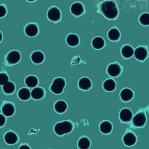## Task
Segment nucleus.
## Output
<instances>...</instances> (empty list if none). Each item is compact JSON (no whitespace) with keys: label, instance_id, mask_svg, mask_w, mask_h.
<instances>
[{"label":"nucleus","instance_id":"7c9ffc66","mask_svg":"<svg viewBox=\"0 0 149 149\" xmlns=\"http://www.w3.org/2000/svg\"><path fill=\"white\" fill-rule=\"evenodd\" d=\"M9 78L7 74L5 73H1L0 74V85L3 86L9 81Z\"/></svg>","mask_w":149,"mask_h":149},{"label":"nucleus","instance_id":"9d476101","mask_svg":"<svg viewBox=\"0 0 149 149\" xmlns=\"http://www.w3.org/2000/svg\"><path fill=\"white\" fill-rule=\"evenodd\" d=\"M123 140L125 146L130 147L135 144L137 138L134 133L129 132L124 136Z\"/></svg>","mask_w":149,"mask_h":149},{"label":"nucleus","instance_id":"f8f14e48","mask_svg":"<svg viewBox=\"0 0 149 149\" xmlns=\"http://www.w3.org/2000/svg\"><path fill=\"white\" fill-rule=\"evenodd\" d=\"M133 114L131 110L128 108H125L121 110L119 113V118L123 122H129L132 120Z\"/></svg>","mask_w":149,"mask_h":149},{"label":"nucleus","instance_id":"1a4fd4ad","mask_svg":"<svg viewBox=\"0 0 149 149\" xmlns=\"http://www.w3.org/2000/svg\"><path fill=\"white\" fill-rule=\"evenodd\" d=\"M5 141L7 144L13 145L16 144L18 141V137L16 133L13 131H8L4 136Z\"/></svg>","mask_w":149,"mask_h":149},{"label":"nucleus","instance_id":"aec40b11","mask_svg":"<svg viewBox=\"0 0 149 149\" xmlns=\"http://www.w3.org/2000/svg\"><path fill=\"white\" fill-rule=\"evenodd\" d=\"M25 82L28 87L33 88L38 85V79L35 76L30 75L26 77L25 80Z\"/></svg>","mask_w":149,"mask_h":149},{"label":"nucleus","instance_id":"f3484780","mask_svg":"<svg viewBox=\"0 0 149 149\" xmlns=\"http://www.w3.org/2000/svg\"><path fill=\"white\" fill-rule=\"evenodd\" d=\"M31 60L32 61L36 64H41L44 61L45 56L44 54L40 51L34 52L31 54Z\"/></svg>","mask_w":149,"mask_h":149},{"label":"nucleus","instance_id":"f704fd0d","mask_svg":"<svg viewBox=\"0 0 149 149\" xmlns=\"http://www.w3.org/2000/svg\"><path fill=\"white\" fill-rule=\"evenodd\" d=\"M26 1H29V2H33L36 1V0H26Z\"/></svg>","mask_w":149,"mask_h":149},{"label":"nucleus","instance_id":"4be33fe9","mask_svg":"<svg viewBox=\"0 0 149 149\" xmlns=\"http://www.w3.org/2000/svg\"><path fill=\"white\" fill-rule=\"evenodd\" d=\"M113 126L112 124L107 121H103L100 125V130L102 134H108L111 132Z\"/></svg>","mask_w":149,"mask_h":149},{"label":"nucleus","instance_id":"473e14b6","mask_svg":"<svg viewBox=\"0 0 149 149\" xmlns=\"http://www.w3.org/2000/svg\"><path fill=\"white\" fill-rule=\"evenodd\" d=\"M6 119L4 115L0 114V127H2L5 125L6 123Z\"/></svg>","mask_w":149,"mask_h":149},{"label":"nucleus","instance_id":"bb28decb","mask_svg":"<svg viewBox=\"0 0 149 149\" xmlns=\"http://www.w3.org/2000/svg\"><path fill=\"white\" fill-rule=\"evenodd\" d=\"M120 36L119 31L116 28H112L110 29L108 33V37L111 41H118L119 39Z\"/></svg>","mask_w":149,"mask_h":149},{"label":"nucleus","instance_id":"ddd939ff","mask_svg":"<svg viewBox=\"0 0 149 149\" xmlns=\"http://www.w3.org/2000/svg\"><path fill=\"white\" fill-rule=\"evenodd\" d=\"M38 26L35 24H29L26 26L25 32L26 35L30 37H34L36 36L38 33Z\"/></svg>","mask_w":149,"mask_h":149},{"label":"nucleus","instance_id":"2f4dec72","mask_svg":"<svg viewBox=\"0 0 149 149\" xmlns=\"http://www.w3.org/2000/svg\"><path fill=\"white\" fill-rule=\"evenodd\" d=\"M7 13V10L6 8L3 5L0 6V18L4 17Z\"/></svg>","mask_w":149,"mask_h":149},{"label":"nucleus","instance_id":"2eb2a0df","mask_svg":"<svg viewBox=\"0 0 149 149\" xmlns=\"http://www.w3.org/2000/svg\"><path fill=\"white\" fill-rule=\"evenodd\" d=\"M78 85L79 88L84 91L90 90L92 86L91 80L87 77H83L80 79Z\"/></svg>","mask_w":149,"mask_h":149},{"label":"nucleus","instance_id":"5701e85b","mask_svg":"<svg viewBox=\"0 0 149 149\" xmlns=\"http://www.w3.org/2000/svg\"><path fill=\"white\" fill-rule=\"evenodd\" d=\"M134 49L130 45H125L121 49V54L124 58H131L134 55Z\"/></svg>","mask_w":149,"mask_h":149},{"label":"nucleus","instance_id":"4468645a","mask_svg":"<svg viewBox=\"0 0 149 149\" xmlns=\"http://www.w3.org/2000/svg\"><path fill=\"white\" fill-rule=\"evenodd\" d=\"M70 11L73 15L76 16H79L82 15L84 12V9L81 3L75 2L71 5Z\"/></svg>","mask_w":149,"mask_h":149},{"label":"nucleus","instance_id":"20e7f679","mask_svg":"<svg viewBox=\"0 0 149 149\" xmlns=\"http://www.w3.org/2000/svg\"><path fill=\"white\" fill-rule=\"evenodd\" d=\"M21 55L19 52L13 50L10 52L6 56V60L8 64L15 65L20 61Z\"/></svg>","mask_w":149,"mask_h":149},{"label":"nucleus","instance_id":"a211bd4d","mask_svg":"<svg viewBox=\"0 0 149 149\" xmlns=\"http://www.w3.org/2000/svg\"><path fill=\"white\" fill-rule=\"evenodd\" d=\"M134 93L130 89L126 88L121 91L120 97L121 100L124 102H128L132 99Z\"/></svg>","mask_w":149,"mask_h":149},{"label":"nucleus","instance_id":"cd10ccee","mask_svg":"<svg viewBox=\"0 0 149 149\" xmlns=\"http://www.w3.org/2000/svg\"><path fill=\"white\" fill-rule=\"evenodd\" d=\"M91 146L90 139L86 137H82L79 140L78 142V147L80 149H88Z\"/></svg>","mask_w":149,"mask_h":149},{"label":"nucleus","instance_id":"9b49d317","mask_svg":"<svg viewBox=\"0 0 149 149\" xmlns=\"http://www.w3.org/2000/svg\"><path fill=\"white\" fill-rule=\"evenodd\" d=\"M2 111L5 116H12L15 112V107L14 105L10 102H6L3 105Z\"/></svg>","mask_w":149,"mask_h":149},{"label":"nucleus","instance_id":"a878e982","mask_svg":"<svg viewBox=\"0 0 149 149\" xmlns=\"http://www.w3.org/2000/svg\"><path fill=\"white\" fill-rule=\"evenodd\" d=\"M103 87L105 91L108 92L113 91L116 88V84L113 79H107L104 82Z\"/></svg>","mask_w":149,"mask_h":149},{"label":"nucleus","instance_id":"412c9836","mask_svg":"<svg viewBox=\"0 0 149 149\" xmlns=\"http://www.w3.org/2000/svg\"><path fill=\"white\" fill-rule=\"evenodd\" d=\"M67 44L71 47L78 46L79 43V38L76 34H70L68 35L66 39Z\"/></svg>","mask_w":149,"mask_h":149},{"label":"nucleus","instance_id":"7ed1b4c3","mask_svg":"<svg viewBox=\"0 0 149 149\" xmlns=\"http://www.w3.org/2000/svg\"><path fill=\"white\" fill-rule=\"evenodd\" d=\"M65 86V79L61 77H58L54 79L50 86V90L56 95H59L63 92Z\"/></svg>","mask_w":149,"mask_h":149},{"label":"nucleus","instance_id":"423d86ee","mask_svg":"<svg viewBox=\"0 0 149 149\" xmlns=\"http://www.w3.org/2000/svg\"><path fill=\"white\" fill-rule=\"evenodd\" d=\"M61 14L59 9L56 7H53L49 9L47 13V17L53 22H58L61 19Z\"/></svg>","mask_w":149,"mask_h":149},{"label":"nucleus","instance_id":"dca6fc26","mask_svg":"<svg viewBox=\"0 0 149 149\" xmlns=\"http://www.w3.org/2000/svg\"><path fill=\"white\" fill-rule=\"evenodd\" d=\"M45 95V90L41 87L34 88L31 92V97L35 100H39L42 99L44 97Z\"/></svg>","mask_w":149,"mask_h":149},{"label":"nucleus","instance_id":"0eeeda50","mask_svg":"<svg viewBox=\"0 0 149 149\" xmlns=\"http://www.w3.org/2000/svg\"><path fill=\"white\" fill-rule=\"evenodd\" d=\"M122 72L120 66L117 63L110 64L107 69L108 74L110 77H116L119 76Z\"/></svg>","mask_w":149,"mask_h":149},{"label":"nucleus","instance_id":"6ab92c4d","mask_svg":"<svg viewBox=\"0 0 149 149\" xmlns=\"http://www.w3.org/2000/svg\"><path fill=\"white\" fill-rule=\"evenodd\" d=\"M68 105L66 102L63 100H58L54 105V109L56 112L62 114L66 111Z\"/></svg>","mask_w":149,"mask_h":149},{"label":"nucleus","instance_id":"72a5a7b5","mask_svg":"<svg viewBox=\"0 0 149 149\" xmlns=\"http://www.w3.org/2000/svg\"><path fill=\"white\" fill-rule=\"evenodd\" d=\"M19 149H31V148L28 145L23 144L20 146Z\"/></svg>","mask_w":149,"mask_h":149},{"label":"nucleus","instance_id":"c9c22d12","mask_svg":"<svg viewBox=\"0 0 149 149\" xmlns=\"http://www.w3.org/2000/svg\"><path fill=\"white\" fill-rule=\"evenodd\" d=\"M1 40H0V42H1V41H2V33H1Z\"/></svg>","mask_w":149,"mask_h":149},{"label":"nucleus","instance_id":"39448f33","mask_svg":"<svg viewBox=\"0 0 149 149\" xmlns=\"http://www.w3.org/2000/svg\"><path fill=\"white\" fill-rule=\"evenodd\" d=\"M147 121V118L143 112L138 113L132 119V123L136 127H142L144 126Z\"/></svg>","mask_w":149,"mask_h":149},{"label":"nucleus","instance_id":"c756f323","mask_svg":"<svg viewBox=\"0 0 149 149\" xmlns=\"http://www.w3.org/2000/svg\"><path fill=\"white\" fill-rule=\"evenodd\" d=\"M139 21L142 25L148 26L149 25V14L144 13L140 15L139 18Z\"/></svg>","mask_w":149,"mask_h":149},{"label":"nucleus","instance_id":"f257e3e1","mask_svg":"<svg viewBox=\"0 0 149 149\" xmlns=\"http://www.w3.org/2000/svg\"><path fill=\"white\" fill-rule=\"evenodd\" d=\"M101 11L109 19L116 18L119 13L116 4L113 1H107L102 3Z\"/></svg>","mask_w":149,"mask_h":149},{"label":"nucleus","instance_id":"6e6552de","mask_svg":"<svg viewBox=\"0 0 149 149\" xmlns=\"http://www.w3.org/2000/svg\"><path fill=\"white\" fill-rule=\"evenodd\" d=\"M148 52L147 49L143 47L140 46L137 48L134 52V56L136 59L143 61L147 58Z\"/></svg>","mask_w":149,"mask_h":149},{"label":"nucleus","instance_id":"f03ea898","mask_svg":"<svg viewBox=\"0 0 149 149\" xmlns=\"http://www.w3.org/2000/svg\"><path fill=\"white\" fill-rule=\"evenodd\" d=\"M73 127L74 126L71 122L64 121L56 124L54 127V132L58 136H62L71 132Z\"/></svg>","mask_w":149,"mask_h":149},{"label":"nucleus","instance_id":"e433bc0d","mask_svg":"<svg viewBox=\"0 0 149 149\" xmlns=\"http://www.w3.org/2000/svg\"></svg>","mask_w":149,"mask_h":149},{"label":"nucleus","instance_id":"b1692460","mask_svg":"<svg viewBox=\"0 0 149 149\" xmlns=\"http://www.w3.org/2000/svg\"><path fill=\"white\" fill-rule=\"evenodd\" d=\"M105 42L104 39L100 37H95L92 41L93 47L97 50H100L104 46Z\"/></svg>","mask_w":149,"mask_h":149},{"label":"nucleus","instance_id":"c85d7f7f","mask_svg":"<svg viewBox=\"0 0 149 149\" xmlns=\"http://www.w3.org/2000/svg\"><path fill=\"white\" fill-rule=\"evenodd\" d=\"M2 88L5 94H13L15 91V86L13 82L8 81L3 85Z\"/></svg>","mask_w":149,"mask_h":149},{"label":"nucleus","instance_id":"393cba45","mask_svg":"<svg viewBox=\"0 0 149 149\" xmlns=\"http://www.w3.org/2000/svg\"><path fill=\"white\" fill-rule=\"evenodd\" d=\"M18 95L19 98L21 100L27 101L30 99L31 96V93L29 89L23 88L18 91Z\"/></svg>","mask_w":149,"mask_h":149}]
</instances>
